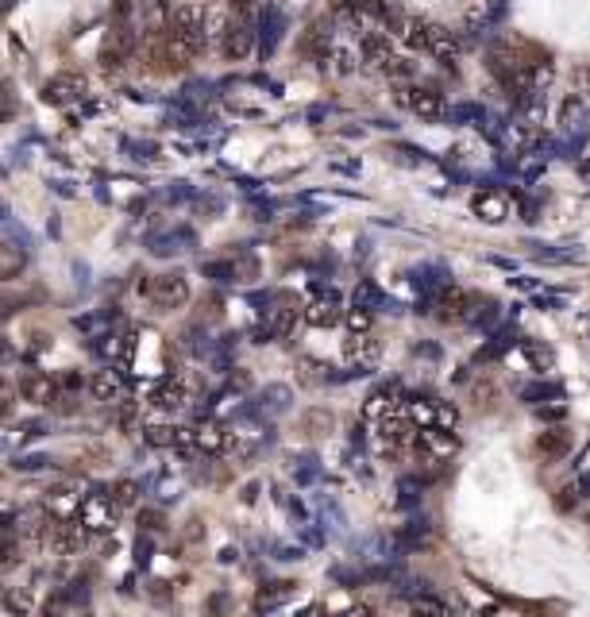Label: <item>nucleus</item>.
Listing matches in <instances>:
<instances>
[{
    "label": "nucleus",
    "mask_w": 590,
    "mask_h": 617,
    "mask_svg": "<svg viewBox=\"0 0 590 617\" xmlns=\"http://www.w3.org/2000/svg\"><path fill=\"white\" fill-rule=\"evenodd\" d=\"M455 448H459V440L452 436V429H417V440H413L409 456L424 467H440L455 456Z\"/></svg>",
    "instance_id": "3"
},
{
    "label": "nucleus",
    "mask_w": 590,
    "mask_h": 617,
    "mask_svg": "<svg viewBox=\"0 0 590 617\" xmlns=\"http://www.w3.org/2000/svg\"><path fill=\"white\" fill-rule=\"evenodd\" d=\"M27 270V255L15 243H0V282H12Z\"/></svg>",
    "instance_id": "25"
},
{
    "label": "nucleus",
    "mask_w": 590,
    "mask_h": 617,
    "mask_svg": "<svg viewBox=\"0 0 590 617\" xmlns=\"http://www.w3.org/2000/svg\"><path fill=\"white\" fill-rule=\"evenodd\" d=\"M521 398L533 401V405H540L544 398H560V386H552V382H533V386H521Z\"/></svg>",
    "instance_id": "36"
},
{
    "label": "nucleus",
    "mask_w": 590,
    "mask_h": 617,
    "mask_svg": "<svg viewBox=\"0 0 590 617\" xmlns=\"http://www.w3.org/2000/svg\"><path fill=\"white\" fill-rule=\"evenodd\" d=\"M147 301H151L155 313H178L186 301H189V278L182 270H170V274H158L143 286Z\"/></svg>",
    "instance_id": "1"
},
{
    "label": "nucleus",
    "mask_w": 590,
    "mask_h": 617,
    "mask_svg": "<svg viewBox=\"0 0 590 617\" xmlns=\"http://www.w3.org/2000/svg\"><path fill=\"white\" fill-rule=\"evenodd\" d=\"M343 324H348V336H363V332H371L374 313L363 305H351V308H343Z\"/></svg>",
    "instance_id": "30"
},
{
    "label": "nucleus",
    "mask_w": 590,
    "mask_h": 617,
    "mask_svg": "<svg viewBox=\"0 0 590 617\" xmlns=\"http://www.w3.org/2000/svg\"><path fill=\"white\" fill-rule=\"evenodd\" d=\"M567 448H571V440H567V432H564V429H552V432H544V436L536 440V451H540L544 460H560Z\"/></svg>",
    "instance_id": "28"
},
{
    "label": "nucleus",
    "mask_w": 590,
    "mask_h": 617,
    "mask_svg": "<svg viewBox=\"0 0 590 617\" xmlns=\"http://www.w3.org/2000/svg\"><path fill=\"white\" fill-rule=\"evenodd\" d=\"M424 51L452 66V62L459 58V51H463V43H459V35H455V31H448L444 24H429V46H424Z\"/></svg>",
    "instance_id": "20"
},
{
    "label": "nucleus",
    "mask_w": 590,
    "mask_h": 617,
    "mask_svg": "<svg viewBox=\"0 0 590 617\" xmlns=\"http://www.w3.org/2000/svg\"><path fill=\"white\" fill-rule=\"evenodd\" d=\"M560 127H564V136L571 143H586V136H590V101H583V96L571 93L567 101L560 105Z\"/></svg>",
    "instance_id": "9"
},
{
    "label": "nucleus",
    "mask_w": 590,
    "mask_h": 617,
    "mask_svg": "<svg viewBox=\"0 0 590 617\" xmlns=\"http://www.w3.org/2000/svg\"><path fill=\"white\" fill-rule=\"evenodd\" d=\"M343 359L355 363L359 370H367L374 359H379V344L371 339V332H363V336H348V339H343Z\"/></svg>",
    "instance_id": "21"
},
{
    "label": "nucleus",
    "mask_w": 590,
    "mask_h": 617,
    "mask_svg": "<svg viewBox=\"0 0 590 617\" xmlns=\"http://www.w3.org/2000/svg\"><path fill=\"white\" fill-rule=\"evenodd\" d=\"M521 344L517 332H514V324H505V329H498L494 336L486 339V344L479 348V355H474V363H490V359H502L505 351H514Z\"/></svg>",
    "instance_id": "23"
},
{
    "label": "nucleus",
    "mask_w": 590,
    "mask_h": 617,
    "mask_svg": "<svg viewBox=\"0 0 590 617\" xmlns=\"http://www.w3.org/2000/svg\"><path fill=\"white\" fill-rule=\"evenodd\" d=\"M579 174H583V182H590V155L579 158Z\"/></svg>",
    "instance_id": "46"
},
{
    "label": "nucleus",
    "mask_w": 590,
    "mask_h": 617,
    "mask_svg": "<svg viewBox=\"0 0 590 617\" xmlns=\"http://www.w3.org/2000/svg\"><path fill=\"white\" fill-rule=\"evenodd\" d=\"M536 305H540V308H560L564 298H555V294H536Z\"/></svg>",
    "instance_id": "45"
},
{
    "label": "nucleus",
    "mask_w": 590,
    "mask_h": 617,
    "mask_svg": "<svg viewBox=\"0 0 590 617\" xmlns=\"http://www.w3.org/2000/svg\"><path fill=\"white\" fill-rule=\"evenodd\" d=\"M77 521H81V529H86L89 537L93 532H112V525H117V506H112L105 486H97V491H89L86 498H81Z\"/></svg>",
    "instance_id": "4"
},
{
    "label": "nucleus",
    "mask_w": 590,
    "mask_h": 617,
    "mask_svg": "<svg viewBox=\"0 0 590 617\" xmlns=\"http://www.w3.org/2000/svg\"><path fill=\"white\" fill-rule=\"evenodd\" d=\"M112 506H117V510H131V506H136V501H139V486L136 482H131V479H124V482H117V486H112Z\"/></svg>",
    "instance_id": "34"
},
{
    "label": "nucleus",
    "mask_w": 590,
    "mask_h": 617,
    "mask_svg": "<svg viewBox=\"0 0 590 617\" xmlns=\"http://www.w3.org/2000/svg\"><path fill=\"white\" fill-rule=\"evenodd\" d=\"M15 394H20L27 405H36V410H46V405L58 401V382L46 375L39 367H27L20 370V382H15Z\"/></svg>",
    "instance_id": "6"
},
{
    "label": "nucleus",
    "mask_w": 590,
    "mask_h": 617,
    "mask_svg": "<svg viewBox=\"0 0 590 617\" xmlns=\"http://www.w3.org/2000/svg\"><path fill=\"white\" fill-rule=\"evenodd\" d=\"M359 43H363V51H359V58L367 62V70L386 74V70H390V62L398 58V55H393V46H390V39H386V31H379V35H367V39H359Z\"/></svg>",
    "instance_id": "17"
},
{
    "label": "nucleus",
    "mask_w": 590,
    "mask_h": 617,
    "mask_svg": "<svg viewBox=\"0 0 590 617\" xmlns=\"http://www.w3.org/2000/svg\"><path fill=\"white\" fill-rule=\"evenodd\" d=\"M336 617H374V610L371 606H348V610H340Z\"/></svg>",
    "instance_id": "44"
},
{
    "label": "nucleus",
    "mask_w": 590,
    "mask_h": 617,
    "mask_svg": "<svg viewBox=\"0 0 590 617\" xmlns=\"http://www.w3.org/2000/svg\"><path fill=\"white\" fill-rule=\"evenodd\" d=\"M293 475H298V482H313L320 475V467H317V456H301L298 467H293Z\"/></svg>",
    "instance_id": "40"
},
{
    "label": "nucleus",
    "mask_w": 590,
    "mask_h": 617,
    "mask_svg": "<svg viewBox=\"0 0 590 617\" xmlns=\"http://www.w3.org/2000/svg\"><path fill=\"white\" fill-rule=\"evenodd\" d=\"M139 521H143V529H147V532H155V529L162 532V517H158V513H151V510L139 513Z\"/></svg>",
    "instance_id": "43"
},
{
    "label": "nucleus",
    "mask_w": 590,
    "mask_h": 617,
    "mask_svg": "<svg viewBox=\"0 0 590 617\" xmlns=\"http://www.w3.org/2000/svg\"><path fill=\"white\" fill-rule=\"evenodd\" d=\"M444 120H452V124H479L483 120V105H452L448 108V116Z\"/></svg>",
    "instance_id": "35"
},
{
    "label": "nucleus",
    "mask_w": 590,
    "mask_h": 617,
    "mask_svg": "<svg viewBox=\"0 0 590 617\" xmlns=\"http://www.w3.org/2000/svg\"><path fill=\"white\" fill-rule=\"evenodd\" d=\"M324 62H328V70L343 77V74H351V70H355V62H359V58H355V51H348V46L332 43V51H328V58H324Z\"/></svg>",
    "instance_id": "32"
},
{
    "label": "nucleus",
    "mask_w": 590,
    "mask_h": 617,
    "mask_svg": "<svg viewBox=\"0 0 590 617\" xmlns=\"http://www.w3.org/2000/svg\"><path fill=\"white\" fill-rule=\"evenodd\" d=\"M471 294H463L459 286H444L440 294H432L429 298V305H432V313L440 317V320H448V324H459V320H467V313H471Z\"/></svg>",
    "instance_id": "11"
},
{
    "label": "nucleus",
    "mask_w": 590,
    "mask_h": 617,
    "mask_svg": "<svg viewBox=\"0 0 590 617\" xmlns=\"http://www.w3.org/2000/svg\"><path fill=\"white\" fill-rule=\"evenodd\" d=\"M239 436L220 425V420H201V425H193V448L201 451V456H228V451H236Z\"/></svg>",
    "instance_id": "7"
},
{
    "label": "nucleus",
    "mask_w": 590,
    "mask_h": 617,
    "mask_svg": "<svg viewBox=\"0 0 590 617\" xmlns=\"http://www.w3.org/2000/svg\"><path fill=\"white\" fill-rule=\"evenodd\" d=\"M89 389H93V398L101 401V405H124V398H127V379L120 375L117 367H101V370H93Z\"/></svg>",
    "instance_id": "13"
},
{
    "label": "nucleus",
    "mask_w": 590,
    "mask_h": 617,
    "mask_svg": "<svg viewBox=\"0 0 590 617\" xmlns=\"http://www.w3.org/2000/svg\"><path fill=\"white\" fill-rule=\"evenodd\" d=\"M502 317V308L498 301H471V313H467V324H474V329H483V332H494V324Z\"/></svg>",
    "instance_id": "27"
},
{
    "label": "nucleus",
    "mask_w": 590,
    "mask_h": 617,
    "mask_svg": "<svg viewBox=\"0 0 590 617\" xmlns=\"http://www.w3.org/2000/svg\"><path fill=\"white\" fill-rule=\"evenodd\" d=\"M255 43H259V55L262 58H270L274 55V46H278V35H282V12H278L274 5H267V12L259 15V24H255Z\"/></svg>",
    "instance_id": "18"
},
{
    "label": "nucleus",
    "mask_w": 590,
    "mask_h": 617,
    "mask_svg": "<svg viewBox=\"0 0 590 617\" xmlns=\"http://www.w3.org/2000/svg\"><path fill=\"white\" fill-rule=\"evenodd\" d=\"M536 417H540V420H564V417H567V405H564L560 398H552V405L540 401V405H536Z\"/></svg>",
    "instance_id": "39"
},
{
    "label": "nucleus",
    "mask_w": 590,
    "mask_h": 617,
    "mask_svg": "<svg viewBox=\"0 0 590 617\" xmlns=\"http://www.w3.org/2000/svg\"><path fill=\"white\" fill-rule=\"evenodd\" d=\"M77 494H74V486H58V491H51V498H46V510H51L55 521H70V513H77Z\"/></svg>",
    "instance_id": "26"
},
{
    "label": "nucleus",
    "mask_w": 590,
    "mask_h": 617,
    "mask_svg": "<svg viewBox=\"0 0 590 617\" xmlns=\"http://www.w3.org/2000/svg\"><path fill=\"white\" fill-rule=\"evenodd\" d=\"M402 413L413 420L417 429H455V420H459L455 405L436 401V398H405Z\"/></svg>",
    "instance_id": "2"
},
{
    "label": "nucleus",
    "mask_w": 590,
    "mask_h": 617,
    "mask_svg": "<svg viewBox=\"0 0 590 617\" xmlns=\"http://www.w3.org/2000/svg\"><path fill=\"white\" fill-rule=\"evenodd\" d=\"M0 598H5V591H0Z\"/></svg>",
    "instance_id": "47"
},
{
    "label": "nucleus",
    "mask_w": 590,
    "mask_h": 617,
    "mask_svg": "<svg viewBox=\"0 0 590 617\" xmlns=\"http://www.w3.org/2000/svg\"><path fill=\"white\" fill-rule=\"evenodd\" d=\"M398 101H402L409 112H413V116L429 120V124H436V120L448 116L444 93L432 89V86H402V89H398Z\"/></svg>",
    "instance_id": "5"
},
{
    "label": "nucleus",
    "mask_w": 590,
    "mask_h": 617,
    "mask_svg": "<svg viewBox=\"0 0 590 617\" xmlns=\"http://www.w3.org/2000/svg\"><path fill=\"white\" fill-rule=\"evenodd\" d=\"M471 208H474V217H479V220L502 224L505 217H510V197H505V193H498V189H483L479 197L471 201Z\"/></svg>",
    "instance_id": "19"
},
{
    "label": "nucleus",
    "mask_w": 590,
    "mask_h": 617,
    "mask_svg": "<svg viewBox=\"0 0 590 617\" xmlns=\"http://www.w3.org/2000/svg\"><path fill=\"white\" fill-rule=\"evenodd\" d=\"M255 51V24H243V20H228L224 35H220V55L228 62H243Z\"/></svg>",
    "instance_id": "10"
},
{
    "label": "nucleus",
    "mask_w": 590,
    "mask_h": 617,
    "mask_svg": "<svg viewBox=\"0 0 590 617\" xmlns=\"http://www.w3.org/2000/svg\"><path fill=\"white\" fill-rule=\"evenodd\" d=\"M301 317L313 324V329H332V324L343 317V298L336 294V289H317L313 298H309V305L301 308Z\"/></svg>",
    "instance_id": "8"
},
{
    "label": "nucleus",
    "mask_w": 590,
    "mask_h": 617,
    "mask_svg": "<svg viewBox=\"0 0 590 617\" xmlns=\"http://www.w3.org/2000/svg\"><path fill=\"white\" fill-rule=\"evenodd\" d=\"M575 96H583V101H590V66L575 70Z\"/></svg>",
    "instance_id": "41"
},
{
    "label": "nucleus",
    "mask_w": 590,
    "mask_h": 617,
    "mask_svg": "<svg viewBox=\"0 0 590 617\" xmlns=\"http://www.w3.org/2000/svg\"><path fill=\"white\" fill-rule=\"evenodd\" d=\"M189 401V386L182 375H167V379H158L151 386V405L155 410H182V405Z\"/></svg>",
    "instance_id": "14"
},
{
    "label": "nucleus",
    "mask_w": 590,
    "mask_h": 617,
    "mask_svg": "<svg viewBox=\"0 0 590 617\" xmlns=\"http://www.w3.org/2000/svg\"><path fill=\"white\" fill-rule=\"evenodd\" d=\"M86 77L81 74H58L55 81H46V89H43V96L51 105H77L81 96H86Z\"/></svg>",
    "instance_id": "15"
},
{
    "label": "nucleus",
    "mask_w": 590,
    "mask_h": 617,
    "mask_svg": "<svg viewBox=\"0 0 590 617\" xmlns=\"http://www.w3.org/2000/svg\"><path fill=\"white\" fill-rule=\"evenodd\" d=\"M290 401H293L290 386L274 382V386H267V389H262V394H259V401L251 405V410H255L259 417H278V413H286V410H290Z\"/></svg>",
    "instance_id": "22"
},
{
    "label": "nucleus",
    "mask_w": 590,
    "mask_h": 617,
    "mask_svg": "<svg viewBox=\"0 0 590 617\" xmlns=\"http://www.w3.org/2000/svg\"><path fill=\"white\" fill-rule=\"evenodd\" d=\"M15 398H20V394H15V386L0 375V420L15 413Z\"/></svg>",
    "instance_id": "37"
},
{
    "label": "nucleus",
    "mask_w": 590,
    "mask_h": 617,
    "mask_svg": "<svg viewBox=\"0 0 590 617\" xmlns=\"http://www.w3.org/2000/svg\"><path fill=\"white\" fill-rule=\"evenodd\" d=\"M298 317H301V308L293 298H282V301H274V308H267V332L270 339H286L293 329H298Z\"/></svg>",
    "instance_id": "16"
},
{
    "label": "nucleus",
    "mask_w": 590,
    "mask_h": 617,
    "mask_svg": "<svg viewBox=\"0 0 590 617\" xmlns=\"http://www.w3.org/2000/svg\"><path fill=\"white\" fill-rule=\"evenodd\" d=\"M409 617H455V610H452L440 594L424 591V594H417V598H409Z\"/></svg>",
    "instance_id": "24"
},
{
    "label": "nucleus",
    "mask_w": 590,
    "mask_h": 617,
    "mask_svg": "<svg viewBox=\"0 0 590 617\" xmlns=\"http://www.w3.org/2000/svg\"><path fill=\"white\" fill-rule=\"evenodd\" d=\"M521 348H524V355L533 359V370H548V367H552V355L540 348V344H533V339H521Z\"/></svg>",
    "instance_id": "38"
},
{
    "label": "nucleus",
    "mask_w": 590,
    "mask_h": 617,
    "mask_svg": "<svg viewBox=\"0 0 590 617\" xmlns=\"http://www.w3.org/2000/svg\"><path fill=\"white\" fill-rule=\"evenodd\" d=\"M290 594H293V582H267V587L259 591L255 602H259V610H274L278 602H286Z\"/></svg>",
    "instance_id": "31"
},
{
    "label": "nucleus",
    "mask_w": 590,
    "mask_h": 617,
    "mask_svg": "<svg viewBox=\"0 0 590 617\" xmlns=\"http://www.w3.org/2000/svg\"><path fill=\"white\" fill-rule=\"evenodd\" d=\"M46 541H51V548L58 551V556H77V551L86 548L89 532L81 529V521H55L51 517V525H46Z\"/></svg>",
    "instance_id": "12"
},
{
    "label": "nucleus",
    "mask_w": 590,
    "mask_h": 617,
    "mask_svg": "<svg viewBox=\"0 0 590 617\" xmlns=\"http://www.w3.org/2000/svg\"><path fill=\"white\" fill-rule=\"evenodd\" d=\"M143 440L151 444V448H174L178 429L167 425V420H151V425H143Z\"/></svg>",
    "instance_id": "29"
},
{
    "label": "nucleus",
    "mask_w": 590,
    "mask_h": 617,
    "mask_svg": "<svg viewBox=\"0 0 590 617\" xmlns=\"http://www.w3.org/2000/svg\"><path fill=\"white\" fill-rule=\"evenodd\" d=\"M421 494H424V482L421 479H402L398 482V506H405V510H413V506H421Z\"/></svg>",
    "instance_id": "33"
},
{
    "label": "nucleus",
    "mask_w": 590,
    "mask_h": 617,
    "mask_svg": "<svg viewBox=\"0 0 590 617\" xmlns=\"http://www.w3.org/2000/svg\"><path fill=\"white\" fill-rule=\"evenodd\" d=\"M46 463H51L46 456H24V460H15V470H43Z\"/></svg>",
    "instance_id": "42"
}]
</instances>
